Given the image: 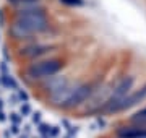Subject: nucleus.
Wrapping results in <instances>:
<instances>
[{
    "instance_id": "nucleus-3",
    "label": "nucleus",
    "mask_w": 146,
    "mask_h": 138,
    "mask_svg": "<svg viewBox=\"0 0 146 138\" xmlns=\"http://www.w3.org/2000/svg\"><path fill=\"white\" fill-rule=\"evenodd\" d=\"M145 101H146V83L141 85L140 88L131 90V93H128V94L115 106V109L110 112L109 117L120 115V114H125V112H130V111L133 112V111H136Z\"/></svg>"
},
{
    "instance_id": "nucleus-4",
    "label": "nucleus",
    "mask_w": 146,
    "mask_h": 138,
    "mask_svg": "<svg viewBox=\"0 0 146 138\" xmlns=\"http://www.w3.org/2000/svg\"><path fill=\"white\" fill-rule=\"evenodd\" d=\"M57 49L58 46L52 42H29L28 46L21 47L20 54L25 58H28V60L36 62V60H41V58L50 57Z\"/></svg>"
},
{
    "instance_id": "nucleus-7",
    "label": "nucleus",
    "mask_w": 146,
    "mask_h": 138,
    "mask_svg": "<svg viewBox=\"0 0 146 138\" xmlns=\"http://www.w3.org/2000/svg\"><path fill=\"white\" fill-rule=\"evenodd\" d=\"M62 3H65V5H83V0H60Z\"/></svg>"
},
{
    "instance_id": "nucleus-5",
    "label": "nucleus",
    "mask_w": 146,
    "mask_h": 138,
    "mask_svg": "<svg viewBox=\"0 0 146 138\" xmlns=\"http://www.w3.org/2000/svg\"><path fill=\"white\" fill-rule=\"evenodd\" d=\"M125 122H130V123H135V125L146 127V106L138 107L136 111H133L130 115L127 117Z\"/></svg>"
},
{
    "instance_id": "nucleus-8",
    "label": "nucleus",
    "mask_w": 146,
    "mask_h": 138,
    "mask_svg": "<svg viewBox=\"0 0 146 138\" xmlns=\"http://www.w3.org/2000/svg\"><path fill=\"white\" fill-rule=\"evenodd\" d=\"M107 138H115V137H112V135H110V137H107Z\"/></svg>"
},
{
    "instance_id": "nucleus-1",
    "label": "nucleus",
    "mask_w": 146,
    "mask_h": 138,
    "mask_svg": "<svg viewBox=\"0 0 146 138\" xmlns=\"http://www.w3.org/2000/svg\"><path fill=\"white\" fill-rule=\"evenodd\" d=\"M50 29L46 13H26L16 15L10 26V34L16 41H29L34 36L44 34Z\"/></svg>"
},
{
    "instance_id": "nucleus-6",
    "label": "nucleus",
    "mask_w": 146,
    "mask_h": 138,
    "mask_svg": "<svg viewBox=\"0 0 146 138\" xmlns=\"http://www.w3.org/2000/svg\"><path fill=\"white\" fill-rule=\"evenodd\" d=\"M11 3H15V5H26V3H37L39 0H8Z\"/></svg>"
},
{
    "instance_id": "nucleus-2",
    "label": "nucleus",
    "mask_w": 146,
    "mask_h": 138,
    "mask_svg": "<svg viewBox=\"0 0 146 138\" xmlns=\"http://www.w3.org/2000/svg\"><path fill=\"white\" fill-rule=\"evenodd\" d=\"M65 67H67L65 58L58 55H50V57L31 62L25 70V78L31 83H42L54 75L60 73Z\"/></svg>"
}]
</instances>
